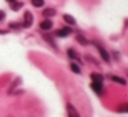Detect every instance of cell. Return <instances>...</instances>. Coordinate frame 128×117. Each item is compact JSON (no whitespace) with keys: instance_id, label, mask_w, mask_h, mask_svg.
Here are the masks:
<instances>
[{"instance_id":"1","label":"cell","mask_w":128,"mask_h":117,"mask_svg":"<svg viewBox=\"0 0 128 117\" xmlns=\"http://www.w3.org/2000/svg\"><path fill=\"white\" fill-rule=\"evenodd\" d=\"M72 33V29L70 28H61V29H58V30L55 32V34L58 37H66V36H69V34Z\"/></svg>"},{"instance_id":"2","label":"cell","mask_w":128,"mask_h":117,"mask_svg":"<svg viewBox=\"0 0 128 117\" xmlns=\"http://www.w3.org/2000/svg\"><path fill=\"white\" fill-rule=\"evenodd\" d=\"M24 18H25V22H24V28H29V26L33 24V15H32V12L26 11L25 15H24Z\"/></svg>"},{"instance_id":"3","label":"cell","mask_w":128,"mask_h":117,"mask_svg":"<svg viewBox=\"0 0 128 117\" xmlns=\"http://www.w3.org/2000/svg\"><path fill=\"white\" fill-rule=\"evenodd\" d=\"M94 44L98 47V50H99V54H100V56H102V59H103V61H106V62H109V61H110V56H109L108 51H106L103 47H100V46L98 44V43H94Z\"/></svg>"},{"instance_id":"4","label":"cell","mask_w":128,"mask_h":117,"mask_svg":"<svg viewBox=\"0 0 128 117\" xmlns=\"http://www.w3.org/2000/svg\"><path fill=\"white\" fill-rule=\"evenodd\" d=\"M91 88L94 90L98 95H100V94H102V90H103V86H102V83H100V81H92Z\"/></svg>"},{"instance_id":"5","label":"cell","mask_w":128,"mask_h":117,"mask_svg":"<svg viewBox=\"0 0 128 117\" xmlns=\"http://www.w3.org/2000/svg\"><path fill=\"white\" fill-rule=\"evenodd\" d=\"M51 28H52V22L50 20H44L40 24V29H43V30H50Z\"/></svg>"},{"instance_id":"6","label":"cell","mask_w":128,"mask_h":117,"mask_svg":"<svg viewBox=\"0 0 128 117\" xmlns=\"http://www.w3.org/2000/svg\"><path fill=\"white\" fill-rule=\"evenodd\" d=\"M55 14H56V11L54 8H46V10H43V15H44L46 18H51V17H54Z\"/></svg>"},{"instance_id":"7","label":"cell","mask_w":128,"mask_h":117,"mask_svg":"<svg viewBox=\"0 0 128 117\" xmlns=\"http://www.w3.org/2000/svg\"><path fill=\"white\" fill-rule=\"evenodd\" d=\"M68 113H69V117H80V116H78V113H77V110H76L70 103L68 105Z\"/></svg>"},{"instance_id":"8","label":"cell","mask_w":128,"mask_h":117,"mask_svg":"<svg viewBox=\"0 0 128 117\" xmlns=\"http://www.w3.org/2000/svg\"><path fill=\"white\" fill-rule=\"evenodd\" d=\"M68 55H69V58H72V59H76V61H80V56L77 55V52H76L74 50H72V48H70V50H68Z\"/></svg>"},{"instance_id":"9","label":"cell","mask_w":128,"mask_h":117,"mask_svg":"<svg viewBox=\"0 0 128 117\" xmlns=\"http://www.w3.org/2000/svg\"><path fill=\"white\" fill-rule=\"evenodd\" d=\"M64 20H65V22H68L69 25H74V24H76V20L72 17V15H69V14H65L64 15Z\"/></svg>"},{"instance_id":"10","label":"cell","mask_w":128,"mask_h":117,"mask_svg":"<svg viewBox=\"0 0 128 117\" xmlns=\"http://www.w3.org/2000/svg\"><path fill=\"white\" fill-rule=\"evenodd\" d=\"M112 80H113L114 83H118V84H121V86H125V84H127V81H125L124 78L118 77V76H112Z\"/></svg>"},{"instance_id":"11","label":"cell","mask_w":128,"mask_h":117,"mask_svg":"<svg viewBox=\"0 0 128 117\" xmlns=\"http://www.w3.org/2000/svg\"><path fill=\"white\" fill-rule=\"evenodd\" d=\"M77 42L80 43V44H83V46H87V44H88V40H87L84 36H81V34H77Z\"/></svg>"},{"instance_id":"12","label":"cell","mask_w":128,"mask_h":117,"mask_svg":"<svg viewBox=\"0 0 128 117\" xmlns=\"http://www.w3.org/2000/svg\"><path fill=\"white\" fill-rule=\"evenodd\" d=\"M91 78H92V81H100V83L103 81V77H102L100 74H96V73H92V74H91Z\"/></svg>"},{"instance_id":"13","label":"cell","mask_w":128,"mask_h":117,"mask_svg":"<svg viewBox=\"0 0 128 117\" xmlns=\"http://www.w3.org/2000/svg\"><path fill=\"white\" fill-rule=\"evenodd\" d=\"M32 4L34 7H43L44 6V0H32Z\"/></svg>"},{"instance_id":"14","label":"cell","mask_w":128,"mask_h":117,"mask_svg":"<svg viewBox=\"0 0 128 117\" xmlns=\"http://www.w3.org/2000/svg\"><path fill=\"white\" fill-rule=\"evenodd\" d=\"M21 7H22V3H15V2H12V3H11V8L14 10V11H18Z\"/></svg>"},{"instance_id":"15","label":"cell","mask_w":128,"mask_h":117,"mask_svg":"<svg viewBox=\"0 0 128 117\" xmlns=\"http://www.w3.org/2000/svg\"><path fill=\"white\" fill-rule=\"evenodd\" d=\"M70 69H72L74 73H80V68H78L74 62H72V64H70Z\"/></svg>"},{"instance_id":"16","label":"cell","mask_w":128,"mask_h":117,"mask_svg":"<svg viewBox=\"0 0 128 117\" xmlns=\"http://www.w3.org/2000/svg\"><path fill=\"white\" fill-rule=\"evenodd\" d=\"M20 24H10V28H15V29H20Z\"/></svg>"},{"instance_id":"17","label":"cell","mask_w":128,"mask_h":117,"mask_svg":"<svg viewBox=\"0 0 128 117\" xmlns=\"http://www.w3.org/2000/svg\"><path fill=\"white\" fill-rule=\"evenodd\" d=\"M122 106H124V108H120V109H118V112H127V110H128L127 105H122Z\"/></svg>"},{"instance_id":"18","label":"cell","mask_w":128,"mask_h":117,"mask_svg":"<svg viewBox=\"0 0 128 117\" xmlns=\"http://www.w3.org/2000/svg\"><path fill=\"white\" fill-rule=\"evenodd\" d=\"M4 17H6V14H4V11H0V21H3Z\"/></svg>"},{"instance_id":"19","label":"cell","mask_w":128,"mask_h":117,"mask_svg":"<svg viewBox=\"0 0 128 117\" xmlns=\"http://www.w3.org/2000/svg\"><path fill=\"white\" fill-rule=\"evenodd\" d=\"M6 2H8V3H12V2H15V0H6Z\"/></svg>"},{"instance_id":"20","label":"cell","mask_w":128,"mask_h":117,"mask_svg":"<svg viewBox=\"0 0 128 117\" xmlns=\"http://www.w3.org/2000/svg\"><path fill=\"white\" fill-rule=\"evenodd\" d=\"M0 33L3 34V33H6V30H0Z\"/></svg>"}]
</instances>
